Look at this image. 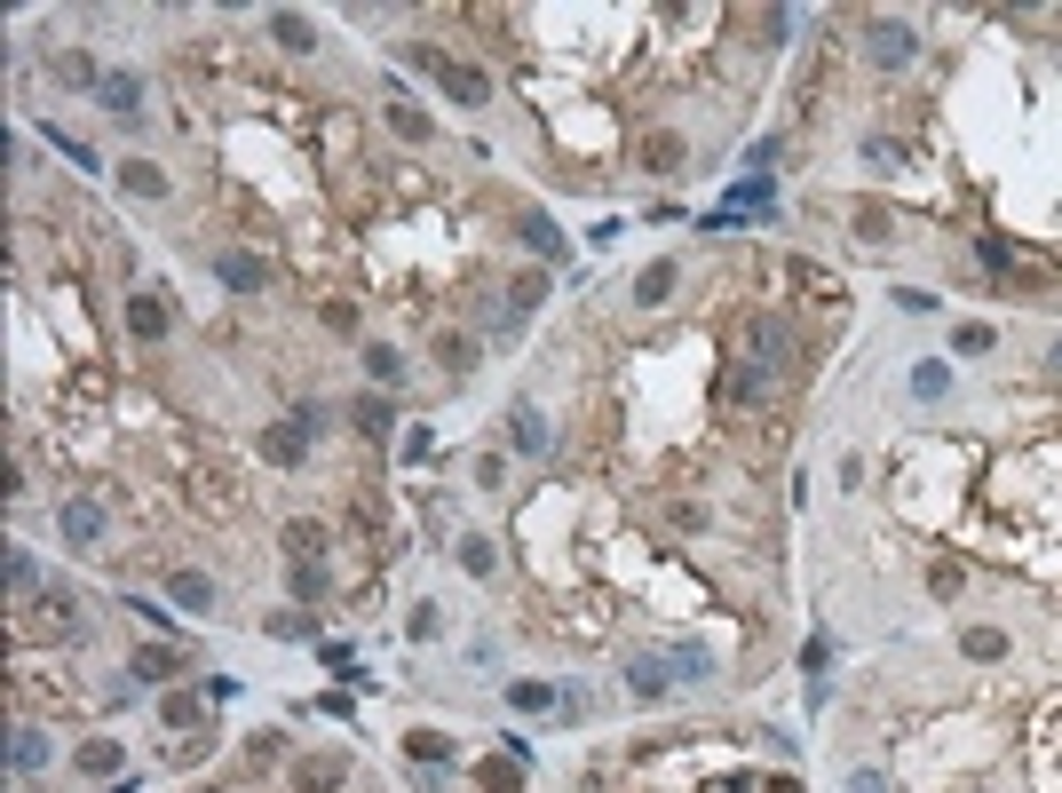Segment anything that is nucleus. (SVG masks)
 I'll return each mask as SVG.
<instances>
[{"label": "nucleus", "instance_id": "9", "mask_svg": "<svg viewBox=\"0 0 1062 793\" xmlns=\"http://www.w3.org/2000/svg\"><path fill=\"white\" fill-rule=\"evenodd\" d=\"M626 690H635V699H667V690H674L667 651H643V658H626Z\"/></svg>", "mask_w": 1062, "mask_h": 793}, {"label": "nucleus", "instance_id": "37", "mask_svg": "<svg viewBox=\"0 0 1062 793\" xmlns=\"http://www.w3.org/2000/svg\"><path fill=\"white\" fill-rule=\"evenodd\" d=\"M56 80H64V88H104V72H95L88 56H56Z\"/></svg>", "mask_w": 1062, "mask_h": 793}, {"label": "nucleus", "instance_id": "48", "mask_svg": "<svg viewBox=\"0 0 1062 793\" xmlns=\"http://www.w3.org/2000/svg\"><path fill=\"white\" fill-rule=\"evenodd\" d=\"M770 793H801V778H770Z\"/></svg>", "mask_w": 1062, "mask_h": 793}, {"label": "nucleus", "instance_id": "20", "mask_svg": "<svg viewBox=\"0 0 1062 793\" xmlns=\"http://www.w3.org/2000/svg\"><path fill=\"white\" fill-rule=\"evenodd\" d=\"M9 762H16V778H41V770H48V738H41V731H16V738H9Z\"/></svg>", "mask_w": 1062, "mask_h": 793}, {"label": "nucleus", "instance_id": "4", "mask_svg": "<svg viewBox=\"0 0 1062 793\" xmlns=\"http://www.w3.org/2000/svg\"><path fill=\"white\" fill-rule=\"evenodd\" d=\"M540 294H547V278H540V271L508 278V302H500V325H492V334H500V342H516V334H523V318L540 310Z\"/></svg>", "mask_w": 1062, "mask_h": 793}, {"label": "nucleus", "instance_id": "15", "mask_svg": "<svg viewBox=\"0 0 1062 793\" xmlns=\"http://www.w3.org/2000/svg\"><path fill=\"white\" fill-rule=\"evenodd\" d=\"M168 595H175L183 611H198V619H207V611H222V604H215V579H207V572H175V579H168Z\"/></svg>", "mask_w": 1062, "mask_h": 793}, {"label": "nucleus", "instance_id": "27", "mask_svg": "<svg viewBox=\"0 0 1062 793\" xmlns=\"http://www.w3.org/2000/svg\"><path fill=\"white\" fill-rule=\"evenodd\" d=\"M476 785H484V793H523V762H516V754H500V762L476 770Z\"/></svg>", "mask_w": 1062, "mask_h": 793}, {"label": "nucleus", "instance_id": "34", "mask_svg": "<svg viewBox=\"0 0 1062 793\" xmlns=\"http://www.w3.org/2000/svg\"><path fill=\"white\" fill-rule=\"evenodd\" d=\"M365 373H373V381H405V357H396L389 342H365Z\"/></svg>", "mask_w": 1062, "mask_h": 793}, {"label": "nucleus", "instance_id": "19", "mask_svg": "<svg viewBox=\"0 0 1062 793\" xmlns=\"http://www.w3.org/2000/svg\"><path fill=\"white\" fill-rule=\"evenodd\" d=\"M95 104H104V112H136V104H143V80H136V72H104Z\"/></svg>", "mask_w": 1062, "mask_h": 793}, {"label": "nucleus", "instance_id": "49", "mask_svg": "<svg viewBox=\"0 0 1062 793\" xmlns=\"http://www.w3.org/2000/svg\"><path fill=\"white\" fill-rule=\"evenodd\" d=\"M1047 366H1054V373H1062V342H1054V357H1047Z\"/></svg>", "mask_w": 1062, "mask_h": 793}, {"label": "nucleus", "instance_id": "29", "mask_svg": "<svg viewBox=\"0 0 1062 793\" xmlns=\"http://www.w3.org/2000/svg\"><path fill=\"white\" fill-rule=\"evenodd\" d=\"M824 658H833V643H824V635H809V643H801V675H809V706L824 699Z\"/></svg>", "mask_w": 1062, "mask_h": 793}, {"label": "nucleus", "instance_id": "6", "mask_svg": "<svg viewBox=\"0 0 1062 793\" xmlns=\"http://www.w3.org/2000/svg\"><path fill=\"white\" fill-rule=\"evenodd\" d=\"M215 278H222L230 294H254V286H270V262L246 254V246H222V254H215Z\"/></svg>", "mask_w": 1062, "mask_h": 793}, {"label": "nucleus", "instance_id": "2", "mask_svg": "<svg viewBox=\"0 0 1062 793\" xmlns=\"http://www.w3.org/2000/svg\"><path fill=\"white\" fill-rule=\"evenodd\" d=\"M56 532H64V548H72V555H95V548H104V532H112V516H104V501H88V492H80V501H64Z\"/></svg>", "mask_w": 1062, "mask_h": 793}, {"label": "nucleus", "instance_id": "31", "mask_svg": "<svg viewBox=\"0 0 1062 793\" xmlns=\"http://www.w3.org/2000/svg\"><path fill=\"white\" fill-rule=\"evenodd\" d=\"M516 230H523V246H531V254H563V230H555L547 215H523Z\"/></svg>", "mask_w": 1062, "mask_h": 793}, {"label": "nucleus", "instance_id": "10", "mask_svg": "<svg viewBox=\"0 0 1062 793\" xmlns=\"http://www.w3.org/2000/svg\"><path fill=\"white\" fill-rule=\"evenodd\" d=\"M746 342H753V366H785V357H793V334H785V318H753L746 325Z\"/></svg>", "mask_w": 1062, "mask_h": 793}, {"label": "nucleus", "instance_id": "33", "mask_svg": "<svg viewBox=\"0 0 1062 793\" xmlns=\"http://www.w3.org/2000/svg\"><path fill=\"white\" fill-rule=\"evenodd\" d=\"M215 699H191V690H168V731H198V714Z\"/></svg>", "mask_w": 1062, "mask_h": 793}, {"label": "nucleus", "instance_id": "35", "mask_svg": "<svg viewBox=\"0 0 1062 793\" xmlns=\"http://www.w3.org/2000/svg\"><path fill=\"white\" fill-rule=\"evenodd\" d=\"M991 342H1000V334H991V325H983V318H968V325H951V349H959V357H983Z\"/></svg>", "mask_w": 1062, "mask_h": 793}, {"label": "nucleus", "instance_id": "14", "mask_svg": "<svg viewBox=\"0 0 1062 793\" xmlns=\"http://www.w3.org/2000/svg\"><path fill=\"white\" fill-rule=\"evenodd\" d=\"M270 41H278L286 56H310V48H318V24L293 16V9H278V16H270Z\"/></svg>", "mask_w": 1062, "mask_h": 793}, {"label": "nucleus", "instance_id": "22", "mask_svg": "<svg viewBox=\"0 0 1062 793\" xmlns=\"http://www.w3.org/2000/svg\"><path fill=\"white\" fill-rule=\"evenodd\" d=\"M912 396H920V405H944V396H951V373L936 366V357H920V366H912Z\"/></svg>", "mask_w": 1062, "mask_h": 793}, {"label": "nucleus", "instance_id": "12", "mask_svg": "<svg viewBox=\"0 0 1062 793\" xmlns=\"http://www.w3.org/2000/svg\"><path fill=\"white\" fill-rule=\"evenodd\" d=\"M302 452H310V437H302L293 421H270V428H262V460H270V469H302Z\"/></svg>", "mask_w": 1062, "mask_h": 793}, {"label": "nucleus", "instance_id": "39", "mask_svg": "<svg viewBox=\"0 0 1062 793\" xmlns=\"http://www.w3.org/2000/svg\"><path fill=\"white\" fill-rule=\"evenodd\" d=\"M437 357H445V373H469V366H476V342H469V334H445Z\"/></svg>", "mask_w": 1062, "mask_h": 793}, {"label": "nucleus", "instance_id": "40", "mask_svg": "<svg viewBox=\"0 0 1062 793\" xmlns=\"http://www.w3.org/2000/svg\"><path fill=\"white\" fill-rule=\"evenodd\" d=\"M32 587H41V564L24 548H9V595H32Z\"/></svg>", "mask_w": 1062, "mask_h": 793}, {"label": "nucleus", "instance_id": "8", "mask_svg": "<svg viewBox=\"0 0 1062 793\" xmlns=\"http://www.w3.org/2000/svg\"><path fill=\"white\" fill-rule=\"evenodd\" d=\"M183 667H191V643H143V651H136V682H168V690H175Z\"/></svg>", "mask_w": 1062, "mask_h": 793}, {"label": "nucleus", "instance_id": "3", "mask_svg": "<svg viewBox=\"0 0 1062 793\" xmlns=\"http://www.w3.org/2000/svg\"><path fill=\"white\" fill-rule=\"evenodd\" d=\"M976 254H983V271H991V278H1000V286H1015V294H1039V286H1054V278L1039 271V262H1023V254H1015L1007 239H983Z\"/></svg>", "mask_w": 1062, "mask_h": 793}, {"label": "nucleus", "instance_id": "46", "mask_svg": "<svg viewBox=\"0 0 1062 793\" xmlns=\"http://www.w3.org/2000/svg\"><path fill=\"white\" fill-rule=\"evenodd\" d=\"M270 635L293 643V635H310V619H302V611H270Z\"/></svg>", "mask_w": 1062, "mask_h": 793}, {"label": "nucleus", "instance_id": "23", "mask_svg": "<svg viewBox=\"0 0 1062 793\" xmlns=\"http://www.w3.org/2000/svg\"><path fill=\"white\" fill-rule=\"evenodd\" d=\"M667 667H674V682H706V675H714V651H699V643H674V651H667Z\"/></svg>", "mask_w": 1062, "mask_h": 793}, {"label": "nucleus", "instance_id": "17", "mask_svg": "<svg viewBox=\"0 0 1062 793\" xmlns=\"http://www.w3.org/2000/svg\"><path fill=\"white\" fill-rule=\"evenodd\" d=\"M635 302H643V310H667V302H674V262H650V271L635 278Z\"/></svg>", "mask_w": 1062, "mask_h": 793}, {"label": "nucleus", "instance_id": "18", "mask_svg": "<svg viewBox=\"0 0 1062 793\" xmlns=\"http://www.w3.org/2000/svg\"><path fill=\"white\" fill-rule=\"evenodd\" d=\"M389 127H396L405 143H428V136H437V127H428V112H420V104H405L396 88H389Z\"/></svg>", "mask_w": 1062, "mask_h": 793}, {"label": "nucleus", "instance_id": "24", "mask_svg": "<svg viewBox=\"0 0 1062 793\" xmlns=\"http://www.w3.org/2000/svg\"><path fill=\"white\" fill-rule=\"evenodd\" d=\"M555 699H563L555 682H508V706L516 714H555Z\"/></svg>", "mask_w": 1062, "mask_h": 793}, {"label": "nucleus", "instance_id": "1", "mask_svg": "<svg viewBox=\"0 0 1062 793\" xmlns=\"http://www.w3.org/2000/svg\"><path fill=\"white\" fill-rule=\"evenodd\" d=\"M865 56H873V72H904V64L920 56V32L904 16H873L865 24Z\"/></svg>", "mask_w": 1062, "mask_h": 793}, {"label": "nucleus", "instance_id": "41", "mask_svg": "<svg viewBox=\"0 0 1062 793\" xmlns=\"http://www.w3.org/2000/svg\"><path fill=\"white\" fill-rule=\"evenodd\" d=\"M428 452H437V437H428V428H405V437H396V460H405V469H420Z\"/></svg>", "mask_w": 1062, "mask_h": 793}, {"label": "nucleus", "instance_id": "36", "mask_svg": "<svg viewBox=\"0 0 1062 793\" xmlns=\"http://www.w3.org/2000/svg\"><path fill=\"white\" fill-rule=\"evenodd\" d=\"M959 651H968V658H1007V635H1000V627H968Z\"/></svg>", "mask_w": 1062, "mask_h": 793}, {"label": "nucleus", "instance_id": "11", "mask_svg": "<svg viewBox=\"0 0 1062 793\" xmlns=\"http://www.w3.org/2000/svg\"><path fill=\"white\" fill-rule=\"evenodd\" d=\"M349 778V754H302V762H293V785H302V793H334Z\"/></svg>", "mask_w": 1062, "mask_h": 793}, {"label": "nucleus", "instance_id": "7", "mask_svg": "<svg viewBox=\"0 0 1062 793\" xmlns=\"http://www.w3.org/2000/svg\"><path fill=\"white\" fill-rule=\"evenodd\" d=\"M437 88L452 95V104H460V112H484V104H492V80L476 72V64H452V56H445V72H437Z\"/></svg>", "mask_w": 1062, "mask_h": 793}, {"label": "nucleus", "instance_id": "42", "mask_svg": "<svg viewBox=\"0 0 1062 793\" xmlns=\"http://www.w3.org/2000/svg\"><path fill=\"white\" fill-rule=\"evenodd\" d=\"M325 595V564H293V604H318Z\"/></svg>", "mask_w": 1062, "mask_h": 793}, {"label": "nucleus", "instance_id": "44", "mask_svg": "<svg viewBox=\"0 0 1062 793\" xmlns=\"http://www.w3.org/2000/svg\"><path fill=\"white\" fill-rule=\"evenodd\" d=\"M856 239H865V246H888L896 222H888V215H856Z\"/></svg>", "mask_w": 1062, "mask_h": 793}, {"label": "nucleus", "instance_id": "16", "mask_svg": "<svg viewBox=\"0 0 1062 793\" xmlns=\"http://www.w3.org/2000/svg\"><path fill=\"white\" fill-rule=\"evenodd\" d=\"M508 437H516V452L540 460V452H547V421H540V405H516V413H508Z\"/></svg>", "mask_w": 1062, "mask_h": 793}, {"label": "nucleus", "instance_id": "38", "mask_svg": "<svg viewBox=\"0 0 1062 793\" xmlns=\"http://www.w3.org/2000/svg\"><path fill=\"white\" fill-rule=\"evenodd\" d=\"M492 564H500L492 540H460V572H469V579H492Z\"/></svg>", "mask_w": 1062, "mask_h": 793}, {"label": "nucleus", "instance_id": "13", "mask_svg": "<svg viewBox=\"0 0 1062 793\" xmlns=\"http://www.w3.org/2000/svg\"><path fill=\"white\" fill-rule=\"evenodd\" d=\"M119 191L127 198H168V168H151V159H119Z\"/></svg>", "mask_w": 1062, "mask_h": 793}, {"label": "nucleus", "instance_id": "28", "mask_svg": "<svg viewBox=\"0 0 1062 793\" xmlns=\"http://www.w3.org/2000/svg\"><path fill=\"white\" fill-rule=\"evenodd\" d=\"M405 754H413V762H428V770H445V762H452V738H445V731H413Z\"/></svg>", "mask_w": 1062, "mask_h": 793}, {"label": "nucleus", "instance_id": "30", "mask_svg": "<svg viewBox=\"0 0 1062 793\" xmlns=\"http://www.w3.org/2000/svg\"><path fill=\"white\" fill-rule=\"evenodd\" d=\"M357 428H365V437H396V405H389V396H365V405H357Z\"/></svg>", "mask_w": 1062, "mask_h": 793}, {"label": "nucleus", "instance_id": "45", "mask_svg": "<svg viewBox=\"0 0 1062 793\" xmlns=\"http://www.w3.org/2000/svg\"><path fill=\"white\" fill-rule=\"evenodd\" d=\"M437 627H445V611H437V604H420V611L405 619V635H413V643H428V635H437Z\"/></svg>", "mask_w": 1062, "mask_h": 793}, {"label": "nucleus", "instance_id": "43", "mask_svg": "<svg viewBox=\"0 0 1062 793\" xmlns=\"http://www.w3.org/2000/svg\"><path fill=\"white\" fill-rule=\"evenodd\" d=\"M865 159H873L880 175H896V168H904V143H888V136H865Z\"/></svg>", "mask_w": 1062, "mask_h": 793}, {"label": "nucleus", "instance_id": "25", "mask_svg": "<svg viewBox=\"0 0 1062 793\" xmlns=\"http://www.w3.org/2000/svg\"><path fill=\"white\" fill-rule=\"evenodd\" d=\"M682 159H690L682 136H650V143H643V168H650V175H682Z\"/></svg>", "mask_w": 1062, "mask_h": 793}, {"label": "nucleus", "instance_id": "26", "mask_svg": "<svg viewBox=\"0 0 1062 793\" xmlns=\"http://www.w3.org/2000/svg\"><path fill=\"white\" fill-rule=\"evenodd\" d=\"M286 555H293V564H318V555H325V524H286Z\"/></svg>", "mask_w": 1062, "mask_h": 793}, {"label": "nucleus", "instance_id": "21", "mask_svg": "<svg viewBox=\"0 0 1062 793\" xmlns=\"http://www.w3.org/2000/svg\"><path fill=\"white\" fill-rule=\"evenodd\" d=\"M761 396H770V366H753V357H746V366L729 373V405H761Z\"/></svg>", "mask_w": 1062, "mask_h": 793}, {"label": "nucleus", "instance_id": "47", "mask_svg": "<svg viewBox=\"0 0 1062 793\" xmlns=\"http://www.w3.org/2000/svg\"><path fill=\"white\" fill-rule=\"evenodd\" d=\"M849 793H888V778L880 770H849Z\"/></svg>", "mask_w": 1062, "mask_h": 793}, {"label": "nucleus", "instance_id": "32", "mask_svg": "<svg viewBox=\"0 0 1062 793\" xmlns=\"http://www.w3.org/2000/svg\"><path fill=\"white\" fill-rule=\"evenodd\" d=\"M80 770H88V778H112V770H119V738H88V746H80Z\"/></svg>", "mask_w": 1062, "mask_h": 793}, {"label": "nucleus", "instance_id": "5", "mask_svg": "<svg viewBox=\"0 0 1062 793\" xmlns=\"http://www.w3.org/2000/svg\"><path fill=\"white\" fill-rule=\"evenodd\" d=\"M127 334H136V342H168V334H175V318H168V302H159L151 286L127 294Z\"/></svg>", "mask_w": 1062, "mask_h": 793}]
</instances>
